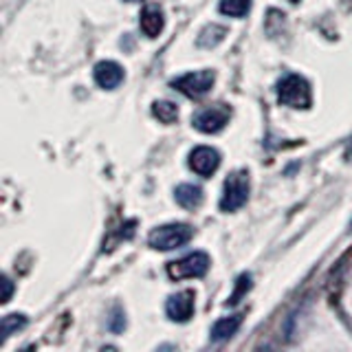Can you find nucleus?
<instances>
[{"label":"nucleus","instance_id":"obj_1","mask_svg":"<svg viewBox=\"0 0 352 352\" xmlns=\"http://www.w3.org/2000/svg\"><path fill=\"white\" fill-rule=\"evenodd\" d=\"M278 99L282 106H289V108H302V110L311 108L313 104L311 84L297 73L284 75L278 84Z\"/></svg>","mask_w":352,"mask_h":352},{"label":"nucleus","instance_id":"obj_16","mask_svg":"<svg viewBox=\"0 0 352 352\" xmlns=\"http://www.w3.org/2000/svg\"><path fill=\"white\" fill-rule=\"evenodd\" d=\"M27 324V317L25 315H7L3 317V337H0V341H5L14 330L22 328Z\"/></svg>","mask_w":352,"mask_h":352},{"label":"nucleus","instance_id":"obj_20","mask_svg":"<svg viewBox=\"0 0 352 352\" xmlns=\"http://www.w3.org/2000/svg\"><path fill=\"white\" fill-rule=\"evenodd\" d=\"M346 159H348V161H352V139H350V143L346 146Z\"/></svg>","mask_w":352,"mask_h":352},{"label":"nucleus","instance_id":"obj_2","mask_svg":"<svg viewBox=\"0 0 352 352\" xmlns=\"http://www.w3.org/2000/svg\"><path fill=\"white\" fill-rule=\"evenodd\" d=\"M194 236V229L185 223H172V225H163L157 227L148 236V245L157 251H172V249H179L183 245L192 240Z\"/></svg>","mask_w":352,"mask_h":352},{"label":"nucleus","instance_id":"obj_19","mask_svg":"<svg viewBox=\"0 0 352 352\" xmlns=\"http://www.w3.org/2000/svg\"><path fill=\"white\" fill-rule=\"evenodd\" d=\"M3 284H5V293H3V304H7V302H9V297H11V280H9V278H5V280H3Z\"/></svg>","mask_w":352,"mask_h":352},{"label":"nucleus","instance_id":"obj_7","mask_svg":"<svg viewBox=\"0 0 352 352\" xmlns=\"http://www.w3.org/2000/svg\"><path fill=\"white\" fill-rule=\"evenodd\" d=\"M187 165H190V170H194L198 176L207 179V176H212L220 168V152L209 146H198L190 152Z\"/></svg>","mask_w":352,"mask_h":352},{"label":"nucleus","instance_id":"obj_12","mask_svg":"<svg viewBox=\"0 0 352 352\" xmlns=\"http://www.w3.org/2000/svg\"><path fill=\"white\" fill-rule=\"evenodd\" d=\"M240 324H242V315H229V317L218 319V322L212 326V339L214 341L229 339L231 335H236V330L240 328Z\"/></svg>","mask_w":352,"mask_h":352},{"label":"nucleus","instance_id":"obj_8","mask_svg":"<svg viewBox=\"0 0 352 352\" xmlns=\"http://www.w3.org/2000/svg\"><path fill=\"white\" fill-rule=\"evenodd\" d=\"M194 291H181L176 295H170L165 302V313L172 322H187L194 315Z\"/></svg>","mask_w":352,"mask_h":352},{"label":"nucleus","instance_id":"obj_11","mask_svg":"<svg viewBox=\"0 0 352 352\" xmlns=\"http://www.w3.org/2000/svg\"><path fill=\"white\" fill-rule=\"evenodd\" d=\"M174 198H176V203H179L181 207L196 209V207H201V203H203V190L198 185H194V183H183V185H179L174 190Z\"/></svg>","mask_w":352,"mask_h":352},{"label":"nucleus","instance_id":"obj_18","mask_svg":"<svg viewBox=\"0 0 352 352\" xmlns=\"http://www.w3.org/2000/svg\"><path fill=\"white\" fill-rule=\"evenodd\" d=\"M124 326H126V319H124V315H121L119 308H117L115 315H113V322H110V328H113L115 333H119V330L124 328Z\"/></svg>","mask_w":352,"mask_h":352},{"label":"nucleus","instance_id":"obj_9","mask_svg":"<svg viewBox=\"0 0 352 352\" xmlns=\"http://www.w3.org/2000/svg\"><path fill=\"white\" fill-rule=\"evenodd\" d=\"M93 77H95V84L99 88L113 91V88H117L121 82H124V69H121V66L113 60H104L95 66Z\"/></svg>","mask_w":352,"mask_h":352},{"label":"nucleus","instance_id":"obj_5","mask_svg":"<svg viewBox=\"0 0 352 352\" xmlns=\"http://www.w3.org/2000/svg\"><path fill=\"white\" fill-rule=\"evenodd\" d=\"M214 82H216L214 71H196V73H185L179 77V80H174L172 88L190 99H201L203 95L212 91Z\"/></svg>","mask_w":352,"mask_h":352},{"label":"nucleus","instance_id":"obj_22","mask_svg":"<svg viewBox=\"0 0 352 352\" xmlns=\"http://www.w3.org/2000/svg\"><path fill=\"white\" fill-rule=\"evenodd\" d=\"M291 3H300V0H291Z\"/></svg>","mask_w":352,"mask_h":352},{"label":"nucleus","instance_id":"obj_6","mask_svg":"<svg viewBox=\"0 0 352 352\" xmlns=\"http://www.w3.org/2000/svg\"><path fill=\"white\" fill-rule=\"evenodd\" d=\"M231 119V108L225 104H216V106H209L205 110H201L196 117H194V128L205 132V135H216V132L223 130Z\"/></svg>","mask_w":352,"mask_h":352},{"label":"nucleus","instance_id":"obj_15","mask_svg":"<svg viewBox=\"0 0 352 352\" xmlns=\"http://www.w3.org/2000/svg\"><path fill=\"white\" fill-rule=\"evenodd\" d=\"M152 115L157 117L161 124H174L176 119H179V108L172 102H154L152 104Z\"/></svg>","mask_w":352,"mask_h":352},{"label":"nucleus","instance_id":"obj_14","mask_svg":"<svg viewBox=\"0 0 352 352\" xmlns=\"http://www.w3.org/2000/svg\"><path fill=\"white\" fill-rule=\"evenodd\" d=\"M251 9V0H220V14L229 18H245Z\"/></svg>","mask_w":352,"mask_h":352},{"label":"nucleus","instance_id":"obj_21","mask_svg":"<svg viewBox=\"0 0 352 352\" xmlns=\"http://www.w3.org/2000/svg\"><path fill=\"white\" fill-rule=\"evenodd\" d=\"M126 3H141V0H126Z\"/></svg>","mask_w":352,"mask_h":352},{"label":"nucleus","instance_id":"obj_4","mask_svg":"<svg viewBox=\"0 0 352 352\" xmlns=\"http://www.w3.org/2000/svg\"><path fill=\"white\" fill-rule=\"evenodd\" d=\"M207 271H209V256L203 251H194V253H190V256L168 264V275L172 280L203 278Z\"/></svg>","mask_w":352,"mask_h":352},{"label":"nucleus","instance_id":"obj_13","mask_svg":"<svg viewBox=\"0 0 352 352\" xmlns=\"http://www.w3.org/2000/svg\"><path fill=\"white\" fill-rule=\"evenodd\" d=\"M227 36V29L225 27H220V25H209L201 31V36H198V47H203V49H212L216 47V44H220L225 40Z\"/></svg>","mask_w":352,"mask_h":352},{"label":"nucleus","instance_id":"obj_10","mask_svg":"<svg viewBox=\"0 0 352 352\" xmlns=\"http://www.w3.org/2000/svg\"><path fill=\"white\" fill-rule=\"evenodd\" d=\"M139 25H141L143 36H148V38H159V36H161V31L165 29L163 9H161L159 5H148L146 9L141 11Z\"/></svg>","mask_w":352,"mask_h":352},{"label":"nucleus","instance_id":"obj_17","mask_svg":"<svg viewBox=\"0 0 352 352\" xmlns=\"http://www.w3.org/2000/svg\"><path fill=\"white\" fill-rule=\"evenodd\" d=\"M251 289V275H240L238 278V286H236V293L229 297V304H238L240 297L245 295Z\"/></svg>","mask_w":352,"mask_h":352},{"label":"nucleus","instance_id":"obj_3","mask_svg":"<svg viewBox=\"0 0 352 352\" xmlns=\"http://www.w3.org/2000/svg\"><path fill=\"white\" fill-rule=\"evenodd\" d=\"M249 198V174L247 172H234L227 176L223 185V196H220V209L223 212H236Z\"/></svg>","mask_w":352,"mask_h":352}]
</instances>
